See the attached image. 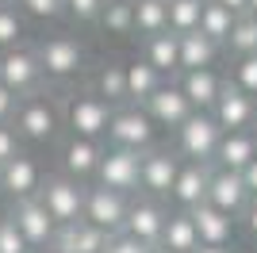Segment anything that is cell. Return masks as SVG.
Returning a JSON list of instances; mask_svg holds the SVG:
<instances>
[{
	"label": "cell",
	"instance_id": "43",
	"mask_svg": "<svg viewBox=\"0 0 257 253\" xmlns=\"http://www.w3.org/2000/svg\"><path fill=\"white\" fill-rule=\"evenodd\" d=\"M215 4H219V8H226L230 16H238V20H242V16H246V4H249V0H215Z\"/></svg>",
	"mask_w": 257,
	"mask_h": 253
},
{
	"label": "cell",
	"instance_id": "3",
	"mask_svg": "<svg viewBox=\"0 0 257 253\" xmlns=\"http://www.w3.org/2000/svg\"><path fill=\"white\" fill-rule=\"evenodd\" d=\"M111 107L92 92H77L65 100V126L73 138H88V142H104L107 138V126H111Z\"/></svg>",
	"mask_w": 257,
	"mask_h": 253
},
{
	"label": "cell",
	"instance_id": "4",
	"mask_svg": "<svg viewBox=\"0 0 257 253\" xmlns=\"http://www.w3.org/2000/svg\"><path fill=\"white\" fill-rule=\"evenodd\" d=\"M35 200L43 203V211L50 215L54 226H73V222H81V207H85V184H77V180L69 177H46L43 188H39V196Z\"/></svg>",
	"mask_w": 257,
	"mask_h": 253
},
{
	"label": "cell",
	"instance_id": "24",
	"mask_svg": "<svg viewBox=\"0 0 257 253\" xmlns=\"http://www.w3.org/2000/svg\"><path fill=\"white\" fill-rule=\"evenodd\" d=\"M123 77H127V104H131V107H142V104H146V100L161 88V84H165V77H161L158 69H150L142 58L123 65Z\"/></svg>",
	"mask_w": 257,
	"mask_h": 253
},
{
	"label": "cell",
	"instance_id": "47",
	"mask_svg": "<svg viewBox=\"0 0 257 253\" xmlns=\"http://www.w3.org/2000/svg\"><path fill=\"white\" fill-rule=\"evenodd\" d=\"M150 253H169V249H161V245H154V249H150Z\"/></svg>",
	"mask_w": 257,
	"mask_h": 253
},
{
	"label": "cell",
	"instance_id": "20",
	"mask_svg": "<svg viewBox=\"0 0 257 253\" xmlns=\"http://www.w3.org/2000/svg\"><path fill=\"white\" fill-rule=\"evenodd\" d=\"M188 219H192V226H196L200 245H219V249H226V245L234 242V219H230V215H223V211H215V207H207V203H200V207L188 211Z\"/></svg>",
	"mask_w": 257,
	"mask_h": 253
},
{
	"label": "cell",
	"instance_id": "27",
	"mask_svg": "<svg viewBox=\"0 0 257 253\" xmlns=\"http://www.w3.org/2000/svg\"><path fill=\"white\" fill-rule=\"evenodd\" d=\"M142 62L150 65V69H158L161 77L181 73V69H177V35L161 31V35H154V39H146V58H142Z\"/></svg>",
	"mask_w": 257,
	"mask_h": 253
},
{
	"label": "cell",
	"instance_id": "51",
	"mask_svg": "<svg viewBox=\"0 0 257 253\" xmlns=\"http://www.w3.org/2000/svg\"><path fill=\"white\" fill-rule=\"evenodd\" d=\"M46 253H50V249H46Z\"/></svg>",
	"mask_w": 257,
	"mask_h": 253
},
{
	"label": "cell",
	"instance_id": "35",
	"mask_svg": "<svg viewBox=\"0 0 257 253\" xmlns=\"http://www.w3.org/2000/svg\"><path fill=\"white\" fill-rule=\"evenodd\" d=\"M16 8L20 16H31V20H58L65 12V0H20Z\"/></svg>",
	"mask_w": 257,
	"mask_h": 253
},
{
	"label": "cell",
	"instance_id": "30",
	"mask_svg": "<svg viewBox=\"0 0 257 253\" xmlns=\"http://www.w3.org/2000/svg\"><path fill=\"white\" fill-rule=\"evenodd\" d=\"M200 8H204V0H173L165 4V23H169L173 35H188L200 27Z\"/></svg>",
	"mask_w": 257,
	"mask_h": 253
},
{
	"label": "cell",
	"instance_id": "46",
	"mask_svg": "<svg viewBox=\"0 0 257 253\" xmlns=\"http://www.w3.org/2000/svg\"><path fill=\"white\" fill-rule=\"evenodd\" d=\"M234 253H257V249H249V245H242V249H234Z\"/></svg>",
	"mask_w": 257,
	"mask_h": 253
},
{
	"label": "cell",
	"instance_id": "23",
	"mask_svg": "<svg viewBox=\"0 0 257 253\" xmlns=\"http://www.w3.org/2000/svg\"><path fill=\"white\" fill-rule=\"evenodd\" d=\"M215 54H219V46L207 35H200V31L177 35V69L181 73H188V69H211Z\"/></svg>",
	"mask_w": 257,
	"mask_h": 253
},
{
	"label": "cell",
	"instance_id": "7",
	"mask_svg": "<svg viewBox=\"0 0 257 253\" xmlns=\"http://www.w3.org/2000/svg\"><path fill=\"white\" fill-rule=\"evenodd\" d=\"M0 84H4L16 100L35 96L43 88V69H39V58H35L31 46H16V50L0 54Z\"/></svg>",
	"mask_w": 257,
	"mask_h": 253
},
{
	"label": "cell",
	"instance_id": "28",
	"mask_svg": "<svg viewBox=\"0 0 257 253\" xmlns=\"http://www.w3.org/2000/svg\"><path fill=\"white\" fill-rule=\"evenodd\" d=\"M234 23H238V16H230L226 8H219L215 0H204V8H200V27H196V31L207 35L215 46H223V42L230 39V31H234Z\"/></svg>",
	"mask_w": 257,
	"mask_h": 253
},
{
	"label": "cell",
	"instance_id": "8",
	"mask_svg": "<svg viewBox=\"0 0 257 253\" xmlns=\"http://www.w3.org/2000/svg\"><path fill=\"white\" fill-rule=\"evenodd\" d=\"M107 138L115 150H131V154H146L158 138V126L150 123V115L142 107H119L111 115V126H107Z\"/></svg>",
	"mask_w": 257,
	"mask_h": 253
},
{
	"label": "cell",
	"instance_id": "14",
	"mask_svg": "<svg viewBox=\"0 0 257 253\" xmlns=\"http://www.w3.org/2000/svg\"><path fill=\"white\" fill-rule=\"evenodd\" d=\"M8 215H12L16 230H20V238L27 242V249H31V253L50 249V242H54V234H58V226L50 222V215L43 211V203H39V200H23V203H16Z\"/></svg>",
	"mask_w": 257,
	"mask_h": 253
},
{
	"label": "cell",
	"instance_id": "19",
	"mask_svg": "<svg viewBox=\"0 0 257 253\" xmlns=\"http://www.w3.org/2000/svg\"><path fill=\"white\" fill-rule=\"evenodd\" d=\"M223 84L226 81L215 73V69H188V73H181L177 88H181V96L188 100L192 111H211V104L219 100V92H223Z\"/></svg>",
	"mask_w": 257,
	"mask_h": 253
},
{
	"label": "cell",
	"instance_id": "33",
	"mask_svg": "<svg viewBox=\"0 0 257 253\" xmlns=\"http://www.w3.org/2000/svg\"><path fill=\"white\" fill-rule=\"evenodd\" d=\"M230 54H238V58H253L257 54V20H249V16H242V20L234 23V31H230V39L223 42Z\"/></svg>",
	"mask_w": 257,
	"mask_h": 253
},
{
	"label": "cell",
	"instance_id": "17",
	"mask_svg": "<svg viewBox=\"0 0 257 253\" xmlns=\"http://www.w3.org/2000/svg\"><path fill=\"white\" fill-rule=\"evenodd\" d=\"M207 180H211V165H196V161H181V169H177V180H173V203H177V211H192L204 203L207 196Z\"/></svg>",
	"mask_w": 257,
	"mask_h": 253
},
{
	"label": "cell",
	"instance_id": "13",
	"mask_svg": "<svg viewBox=\"0 0 257 253\" xmlns=\"http://www.w3.org/2000/svg\"><path fill=\"white\" fill-rule=\"evenodd\" d=\"M165 215H169V211L161 207L158 200H150V196H142V200H131L127 219H123V230H119V234H127V238H135L139 245L154 249V245L161 242V226H165Z\"/></svg>",
	"mask_w": 257,
	"mask_h": 253
},
{
	"label": "cell",
	"instance_id": "40",
	"mask_svg": "<svg viewBox=\"0 0 257 253\" xmlns=\"http://www.w3.org/2000/svg\"><path fill=\"white\" fill-rule=\"evenodd\" d=\"M16 104H20V100H16V96H12L4 84H0V123H12V115H16Z\"/></svg>",
	"mask_w": 257,
	"mask_h": 253
},
{
	"label": "cell",
	"instance_id": "31",
	"mask_svg": "<svg viewBox=\"0 0 257 253\" xmlns=\"http://www.w3.org/2000/svg\"><path fill=\"white\" fill-rule=\"evenodd\" d=\"M23 39H27V23H23L20 8L4 0V4H0V54L23 46Z\"/></svg>",
	"mask_w": 257,
	"mask_h": 253
},
{
	"label": "cell",
	"instance_id": "21",
	"mask_svg": "<svg viewBox=\"0 0 257 253\" xmlns=\"http://www.w3.org/2000/svg\"><path fill=\"white\" fill-rule=\"evenodd\" d=\"M257 158V138L253 131H238V135H223L219 138V150H215V169H226V173H242L249 161Z\"/></svg>",
	"mask_w": 257,
	"mask_h": 253
},
{
	"label": "cell",
	"instance_id": "11",
	"mask_svg": "<svg viewBox=\"0 0 257 253\" xmlns=\"http://www.w3.org/2000/svg\"><path fill=\"white\" fill-rule=\"evenodd\" d=\"M207 115L215 119V126H219L223 135L253 131V123H257V100H249L246 92H238L234 84L226 81L223 92H219V100L211 104V111H207Z\"/></svg>",
	"mask_w": 257,
	"mask_h": 253
},
{
	"label": "cell",
	"instance_id": "25",
	"mask_svg": "<svg viewBox=\"0 0 257 253\" xmlns=\"http://www.w3.org/2000/svg\"><path fill=\"white\" fill-rule=\"evenodd\" d=\"M158 245L169 249V253H192L196 245H200L188 211H169V215H165V226H161V242Z\"/></svg>",
	"mask_w": 257,
	"mask_h": 253
},
{
	"label": "cell",
	"instance_id": "6",
	"mask_svg": "<svg viewBox=\"0 0 257 253\" xmlns=\"http://www.w3.org/2000/svg\"><path fill=\"white\" fill-rule=\"evenodd\" d=\"M127 207H131L127 196H119V192H107V188H100V184H92V188H85V207H81V222L111 238V234L123 230Z\"/></svg>",
	"mask_w": 257,
	"mask_h": 253
},
{
	"label": "cell",
	"instance_id": "22",
	"mask_svg": "<svg viewBox=\"0 0 257 253\" xmlns=\"http://www.w3.org/2000/svg\"><path fill=\"white\" fill-rule=\"evenodd\" d=\"M104 245H107V234L92 230L85 222H73V226H58L50 253H104Z\"/></svg>",
	"mask_w": 257,
	"mask_h": 253
},
{
	"label": "cell",
	"instance_id": "38",
	"mask_svg": "<svg viewBox=\"0 0 257 253\" xmlns=\"http://www.w3.org/2000/svg\"><path fill=\"white\" fill-rule=\"evenodd\" d=\"M16 154H23V142L16 138L12 123H0V165H8Z\"/></svg>",
	"mask_w": 257,
	"mask_h": 253
},
{
	"label": "cell",
	"instance_id": "5",
	"mask_svg": "<svg viewBox=\"0 0 257 253\" xmlns=\"http://www.w3.org/2000/svg\"><path fill=\"white\" fill-rule=\"evenodd\" d=\"M219 138H223V131L215 126V119L207 111H192L177 126V158L196 161V165H211L215 150H219Z\"/></svg>",
	"mask_w": 257,
	"mask_h": 253
},
{
	"label": "cell",
	"instance_id": "48",
	"mask_svg": "<svg viewBox=\"0 0 257 253\" xmlns=\"http://www.w3.org/2000/svg\"><path fill=\"white\" fill-rule=\"evenodd\" d=\"M158 4H173V0H158Z\"/></svg>",
	"mask_w": 257,
	"mask_h": 253
},
{
	"label": "cell",
	"instance_id": "29",
	"mask_svg": "<svg viewBox=\"0 0 257 253\" xmlns=\"http://www.w3.org/2000/svg\"><path fill=\"white\" fill-rule=\"evenodd\" d=\"M135 4V16H131V27L139 39H154V35L169 31V23H165V4L158 0H131Z\"/></svg>",
	"mask_w": 257,
	"mask_h": 253
},
{
	"label": "cell",
	"instance_id": "12",
	"mask_svg": "<svg viewBox=\"0 0 257 253\" xmlns=\"http://www.w3.org/2000/svg\"><path fill=\"white\" fill-rule=\"evenodd\" d=\"M177 169H181V158L173 150H146L139 158V192H146L150 200L169 196L173 180H177Z\"/></svg>",
	"mask_w": 257,
	"mask_h": 253
},
{
	"label": "cell",
	"instance_id": "37",
	"mask_svg": "<svg viewBox=\"0 0 257 253\" xmlns=\"http://www.w3.org/2000/svg\"><path fill=\"white\" fill-rule=\"evenodd\" d=\"M104 4H107V0H65V12H69L77 23H92Z\"/></svg>",
	"mask_w": 257,
	"mask_h": 253
},
{
	"label": "cell",
	"instance_id": "36",
	"mask_svg": "<svg viewBox=\"0 0 257 253\" xmlns=\"http://www.w3.org/2000/svg\"><path fill=\"white\" fill-rule=\"evenodd\" d=\"M0 253H31L27 242L20 238V230H16L12 215H0Z\"/></svg>",
	"mask_w": 257,
	"mask_h": 253
},
{
	"label": "cell",
	"instance_id": "34",
	"mask_svg": "<svg viewBox=\"0 0 257 253\" xmlns=\"http://www.w3.org/2000/svg\"><path fill=\"white\" fill-rule=\"evenodd\" d=\"M230 84H234L238 92H246L249 100H257V54L234 62V81H230Z\"/></svg>",
	"mask_w": 257,
	"mask_h": 253
},
{
	"label": "cell",
	"instance_id": "49",
	"mask_svg": "<svg viewBox=\"0 0 257 253\" xmlns=\"http://www.w3.org/2000/svg\"><path fill=\"white\" fill-rule=\"evenodd\" d=\"M253 138H257V123H253Z\"/></svg>",
	"mask_w": 257,
	"mask_h": 253
},
{
	"label": "cell",
	"instance_id": "32",
	"mask_svg": "<svg viewBox=\"0 0 257 253\" xmlns=\"http://www.w3.org/2000/svg\"><path fill=\"white\" fill-rule=\"evenodd\" d=\"M131 16H135V4H131V0H107L96 20H100V27H104L107 35H135Z\"/></svg>",
	"mask_w": 257,
	"mask_h": 253
},
{
	"label": "cell",
	"instance_id": "18",
	"mask_svg": "<svg viewBox=\"0 0 257 253\" xmlns=\"http://www.w3.org/2000/svg\"><path fill=\"white\" fill-rule=\"evenodd\" d=\"M100 154H104V142H88V138H69L62 146V177L85 184V180L96 177Z\"/></svg>",
	"mask_w": 257,
	"mask_h": 253
},
{
	"label": "cell",
	"instance_id": "9",
	"mask_svg": "<svg viewBox=\"0 0 257 253\" xmlns=\"http://www.w3.org/2000/svg\"><path fill=\"white\" fill-rule=\"evenodd\" d=\"M139 158H142V154L107 146L104 154H100V165H96V184L131 200V196L139 192Z\"/></svg>",
	"mask_w": 257,
	"mask_h": 253
},
{
	"label": "cell",
	"instance_id": "41",
	"mask_svg": "<svg viewBox=\"0 0 257 253\" xmlns=\"http://www.w3.org/2000/svg\"><path fill=\"white\" fill-rule=\"evenodd\" d=\"M238 177H242V184H246V192H249V196H257V158L249 161V165L242 169Z\"/></svg>",
	"mask_w": 257,
	"mask_h": 253
},
{
	"label": "cell",
	"instance_id": "39",
	"mask_svg": "<svg viewBox=\"0 0 257 253\" xmlns=\"http://www.w3.org/2000/svg\"><path fill=\"white\" fill-rule=\"evenodd\" d=\"M104 253H150L146 245H139L135 238H127V234H111L104 245Z\"/></svg>",
	"mask_w": 257,
	"mask_h": 253
},
{
	"label": "cell",
	"instance_id": "26",
	"mask_svg": "<svg viewBox=\"0 0 257 253\" xmlns=\"http://www.w3.org/2000/svg\"><path fill=\"white\" fill-rule=\"evenodd\" d=\"M92 96H100L111 111L127 107V77H123V65L119 62H104L96 69V81H92Z\"/></svg>",
	"mask_w": 257,
	"mask_h": 253
},
{
	"label": "cell",
	"instance_id": "50",
	"mask_svg": "<svg viewBox=\"0 0 257 253\" xmlns=\"http://www.w3.org/2000/svg\"><path fill=\"white\" fill-rule=\"evenodd\" d=\"M0 4H4V0H0Z\"/></svg>",
	"mask_w": 257,
	"mask_h": 253
},
{
	"label": "cell",
	"instance_id": "15",
	"mask_svg": "<svg viewBox=\"0 0 257 253\" xmlns=\"http://www.w3.org/2000/svg\"><path fill=\"white\" fill-rule=\"evenodd\" d=\"M204 203L234 219V215H242V211H246L249 192H246V184H242V177H238V173L211 169V180H207V196H204Z\"/></svg>",
	"mask_w": 257,
	"mask_h": 253
},
{
	"label": "cell",
	"instance_id": "2",
	"mask_svg": "<svg viewBox=\"0 0 257 253\" xmlns=\"http://www.w3.org/2000/svg\"><path fill=\"white\" fill-rule=\"evenodd\" d=\"M35 58H39V69H43V81H73L85 69V46L69 35H50V39H39L31 46Z\"/></svg>",
	"mask_w": 257,
	"mask_h": 253
},
{
	"label": "cell",
	"instance_id": "16",
	"mask_svg": "<svg viewBox=\"0 0 257 253\" xmlns=\"http://www.w3.org/2000/svg\"><path fill=\"white\" fill-rule=\"evenodd\" d=\"M142 111L150 115L154 126H165V131H177L184 119L192 115V107H188V100L181 96V88H177V84H161L158 92L142 104Z\"/></svg>",
	"mask_w": 257,
	"mask_h": 253
},
{
	"label": "cell",
	"instance_id": "1",
	"mask_svg": "<svg viewBox=\"0 0 257 253\" xmlns=\"http://www.w3.org/2000/svg\"><path fill=\"white\" fill-rule=\"evenodd\" d=\"M12 131L20 142H31V146H50L58 131H62V107L54 104L46 92L23 96L16 104V115H12Z\"/></svg>",
	"mask_w": 257,
	"mask_h": 253
},
{
	"label": "cell",
	"instance_id": "42",
	"mask_svg": "<svg viewBox=\"0 0 257 253\" xmlns=\"http://www.w3.org/2000/svg\"><path fill=\"white\" fill-rule=\"evenodd\" d=\"M242 215H246V226H249V234L257 238V196H249V203H246V211H242Z\"/></svg>",
	"mask_w": 257,
	"mask_h": 253
},
{
	"label": "cell",
	"instance_id": "45",
	"mask_svg": "<svg viewBox=\"0 0 257 253\" xmlns=\"http://www.w3.org/2000/svg\"><path fill=\"white\" fill-rule=\"evenodd\" d=\"M246 16H249V20H257V0H249V4H246Z\"/></svg>",
	"mask_w": 257,
	"mask_h": 253
},
{
	"label": "cell",
	"instance_id": "44",
	"mask_svg": "<svg viewBox=\"0 0 257 253\" xmlns=\"http://www.w3.org/2000/svg\"><path fill=\"white\" fill-rule=\"evenodd\" d=\"M192 253H230V249H219V245H196Z\"/></svg>",
	"mask_w": 257,
	"mask_h": 253
},
{
	"label": "cell",
	"instance_id": "10",
	"mask_svg": "<svg viewBox=\"0 0 257 253\" xmlns=\"http://www.w3.org/2000/svg\"><path fill=\"white\" fill-rule=\"evenodd\" d=\"M43 165L35 154H16L8 165H0V192L8 196L12 203H23V200H35L39 188H43Z\"/></svg>",
	"mask_w": 257,
	"mask_h": 253
}]
</instances>
